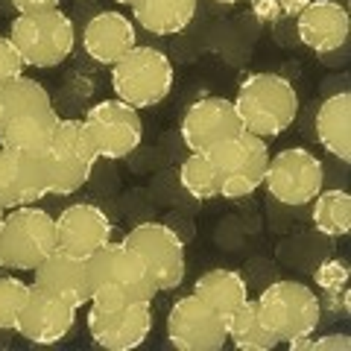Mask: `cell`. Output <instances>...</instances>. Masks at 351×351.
<instances>
[{"instance_id": "cell-1", "label": "cell", "mask_w": 351, "mask_h": 351, "mask_svg": "<svg viewBox=\"0 0 351 351\" xmlns=\"http://www.w3.org/2000/svg\"><path fill=\"white\" fill-rule=\"evenodd\" d=\"M88 287L91 304L123 307L138 302H156L158 284L144 258L126 240H108L94 255H88Z\"/></svg>"}, {"instance_id": "cell-2", "label": "cell", "mask_w": 351, "mask_h": 351, "mask_svg": "<svg viewBox=\"0 0 351 351\" xmlns=\"http://www.w3.org/2000/svg\"><path fill=\"white\" fill-rule=\"evenodd\" d=\"M234 112L246 132L263 141L284 135L299 117V91L281 73L255 71L240 80L232 97Z\"/></svg>"}, {"instance_id": "cell-3", "label": "cell", "mask_w": 351, "mask_h": 351, "mask_svg": "<svg viewBox=\"0 0 351 351\" xmlns=\"http://www.w3.org/2000/svg\"><path fill=\"white\" fill-rule=\"evenodd\" d=\"M56 249V217L38 205H18L0 217V267L32 272Z\"/></svg>"}, {"instance_id": "cell-4", "label": "cell", "mask_w": 351, "mask_h": 351, "mask_svg": "<svg viewBox=\"0 0 351 351\" xmlns=\"http://www.w3.org/2000/svg\"><path fill=\"white\" fill-rule=\"evenodd\" d=\"M6 38L15 44L24 68L47 71L71 59L76 47V27L62 9L36 15H15Z\"/></svg>"}, {"instance_id": "cell-5", "label": "cell", "mask_w": 351, "mask_h": 351, "mask_svg": "<svg viewBox=\"0 0 351 351\" xmlns=\"http://www.w3.org/2000/svg\"><path fill=\"white\" fill-rule=\"evenodd\" d=\"M176 80V68L167 53L158 47H141L135 44L120 62L112 64V91L117 100L144 112L156 108L170 97Z\"/></svg>"}, {"instance_id": "cell-6", "label": "cell", "mask_w": 351, "mask_h": 351, "mask_svg": "<svg viewBox=\"0 0 351 351\" xmlns=\"http://www.w3.org/2000/svg\"><path fill=\"white\" fill-rule=\"evenodd\" d=\"M97 161H100V152H97L85 120L59 117L53 141L44 152V164H47L50 176V196H71L82 191L91 179Z\"/></svg>"}, {"instance_id": "cell-7", "label": "cell", "mask_w": 351, "mask_h": 351, "mask_svg": "<svg viewBox=\"0 0 351 351\" xmlns=\"http://www.w3.org/2000/svg\"><path fill=\"white\" fill-rule=\"evenodd\" d=\"M255 302L263 325L278 337V343L313 337V331L322 322V299L304 281H272L261 290Z\"/></svg>"}, {"instance_id": "cell-8", "label": "cell", "mask_w": 351, "mask_h": 351, "mask_svg": "<svg viewBox=\"0 0 351 351\" xmlns=\"http://www.w3.org/2000/svg\"><path fill=\"white\" fill-rule=\"evenodd\" d=\"M217 173V193L223 199H243L263 188V173L269 164V144L252 132L226 138L205 152Z\"/></svg>"}, {"instance_id": "cell-9", "label": "cell", "mask_w": 351, "mask_h": 351, "mask_svg": "<svg viewBox=\"0 0 351 351\" xmlns=\"http://www.w3.org/2000/svg\"><path fill=\"white\" fill-rule=\"evenodd\" d=\"M263 188L281 205H311L313 196L325 188V167L319 156L307 147H284L269 156Z\"/></svg>"}, {"instance_id": "cell-10", "label": "cell", "mask_w": 351, "mask_h": 351, "mask_svg": "<svg viewBox=\"0 0 351 351\" xmlns=\"http://www.w3.org/2000/svg\"><path fill=\"white\" fill-rule=\"evenodd\" d=\"M123 240L144 258L152 278L158 284V293L182 287L184 276H188V252H184V240L173 226L147 219V223L132 226Z\"/></svg>"}, {"instance_id": "cell-11", "label": "cell", "mask_w": 351, "mask_h": 351, "mask_svg": "<svg viewBox=\"0 0 351 351\" xmlns=\"http://www.w3.org/2000/svg\"><path fill=\"white\" fill-rule=\"evenodd\" d=\"M82 120L97 144L100 161L103 158L106 161L129 158L132 152L141 147V141H144V120H141V112L132 108L129 103L117 100V97L94 103Z\"/></svg>"}, {"instance_id": "cell-12", "label": "cell", "mask_w": 351, "mask_h": 351, "mask_svg": "<svg viewBox=\"0 0 351 351\" xmlns=\"http://www.w3.org/2000/svg\"><path fill=\"white\" fill-rule=\"evenodd\" d=\"M164 328L170 346L179 351H219L228 343L226 319L193 293L170 304Z\"/></svg>"}, {"instance_id": "cell-13", "label": "cell", "mask_w": 351, "mask_h": 351, "mask_svg": "<svg viewBox=\"0 0 351 351\" xmlns=\"http://www.w3.org/2000/svg\"><path fill=\"white\" fill-rule=\"evenodd\" d=\"M88 337L106 351H129L147 343L152 331V304H123V307H97L88 304L85 313Z\"/></svg>"}, {"instance_id": "cell-14", "label": "cell", "mask_w": 351, "mask_h": 351, "mask_svg": "<svg viewBox=\"0 0 351 351\" xmlns=\"http://www.w3.org/2000/svg\"><path fill=\"white\" fill-rule=\"evenodd\" d=\"M243 132V123L228 97H199L182 114L179 135L191 152H208L214 144Z\"/></svg>"}, {"instance_id": "cell-15", "label": "cell", "mask_w": 351, "mask_h": 351, "mask_svg": "<svg viewBox=\"0 0 351 351\" xmlns=\"http://www.w3.org/2000/svg\"><path fill=\"white\" fill-rule=\"evenodd\" d=\"M76 307L44 293L29 284V295L18 313L15 334L24 337L32 346H56L76 328Z\"/></svg>"}, {"instance_id": "cell-16", "label": "cell", "mask_w": 351, "mask_h": 351, "mask_svg": "<svg viewBox=\"0 0 351 351\" xmlns=\"http://www.w3.org/2000/svg\"><path fill=\"white\" fill-rule=\"evenodd\" d=\"M50 196V176L44 156H27L0 147V208L38 205Z\"/></svg>"}, {"instance_id": "cell-17", "label": "cell", "mask_w": 351, "mask_h": 351, "mask_svg": "<svg viewBox=\"0 0 351 351\" xmlns=\"http://www.w3.org/2000/svg\"><path fill=\"white\" fill-rule=\"evenodd\" d=\"M295 36L316 56L337 53L339 47H346L351 36L348 6L339 3V0H311L295 15Z\"/></svg>"}, {"instance_id": "cell-18", "label": "cell", "mask_w": 351, "mask_h": 351, "mask_svg": "<svg viewBox=\"0 0 351 351\" xmlns=\"http://www.w3.org/2000/svg\"><path fill=\"white\" fill-rule=\"evenodd\" d=\"M112 240V219L94 202H73L56 217V246L88 258Z\"/></svg>"}, {"instance_id": "cell-19", "label": "cell", "mask_w": 351, "mask_h": 351, "mask_svg": "<svg viewBox=\"0 0 351 351\" xmlns=\"http://www.w3.org/2000/svg\"><path fill=\"white\" fill-rule=\"evenodd\" d=\"M32 287L56 295V299L73 304L76 311L91 304V287H88V258L71 255L64 249H53L36 269Z\"/></svg>"}, {"instance_id": "cell-20", "label": "cell", "mask_w": 351, "mask_h": 351, "mask_svg": "<svg viewBox=\"0 0 351 351\" xmlns=\"http://www.w3.org/2000/svg\"><path fill=\"white\" fill-rule=\"evenodd\" d=\"M135 44H138L135 21L123 12H117V9L97 12L82 29V50L97 64H103V68H112Z\"/></svg>"}, {"instance_id": "cell-21", "label": "cell", "mask_w": 351, "mask_h": 351, "mask_svg": "<svg viewBox=\"0 0 351 351\" xmlns=\"http://www.w3.org/2000/svg\"><path fill=\"white\" fill-rule=\"evenodd\" d=\"M56 123L59 112L53 106L32 108V112L18 114L0 126V147L27 152V156H44L53 141V132H56Z\"/></svg>"}, {"instance_id": "cell-22", "label": "cell", "mask_w": 351, "mask_h": 351, "mask_svg": "<svg viewBox=\"0 0 351 351\" xmlns=\"http://www.w3.org/2000/svg\"><path fill=\"white\" fill-rule=\"evenodd\" d=\"M316 141L343 164L351 161V94L339 91L325 97L313 117Z\"/></svg>"}, {"instance_id": "cell-23", "label": "cell", "mask_w": 351, "mask_h": 351, "mask_svg": "<svg viewBox=\"0 0 351 351\" xmlns=\"http://www.w3.org/2000/svg\"><path fill=\"white\" fill-rule=\"evenodd\" d=\"M193 295H199L211 311H217L228 322L240 307L246 304L249 284L237 269L214 267V269H205L202 276L193 281Z\"/></svg>"}, {"instance_id": "cell-24", "label": "cell", "mask_w": 351, "mask_h": 351, "mask_svg": "<svg viewBox=\"0 0 351 351\" xmlns=\"http://www.w3.org/2000/svg\"><path fill=\"white\" fill-rule=\"evenodd\" d=\"M129 18L152 36H176L193 24L196 0H132Z\"/></svg>"}, {"instance_id": "cell-25", "label": "cell", "mask_w": 351, "mask_h": 351, "mask_svg": "<svg viewBox=\"0 0 351 351\" xmlns=\"http://www.w3.org/2000/svg\"><path fill=\"white\" fill-rule=\"evenodd\" d=\"M311 223L325 237H346L351 232V196L343 188H322L311 202Z\"/></svg>"}, {"instance_id": "cell-26", "label": "cell", "mask_w": 351, "mask_h": 351, "mask_svg": "<svg viewBox=\"0 0 351 351\" xmlns=\"http://www.w3.org/2000/svg\"><path fill=\"white\" fill-rule=\"evenodd\" d=\"M226 331H228V343H234L237 348H243V351H269V348L281 346L278 337L263 325L258 302L252 299V295L246 299V304L232 316V319L226 322Z\"/></svg>"}, {"instance_id": "cell-27", "label": "cell", "mask_w": 351, "mask_h": 351, "mask_svg": "<svg viewBox=\"0 0 351 351\" xmlns=\"http://www.w3.org/2000/svg\"><path fill=\"white\" fill-rule=\"evenodd\" d=\"M44 106H53L47 88L36 80H29V76H15V80L0 85V126L9 123L18 114L32 112V108H44Z\"/></svg>"}, {"instance_id": "cell-28", "label": "cell", "mask_w": 351, "mask_h": 351, "mask_svg": "<svg viewBox=\"0 0 351 351\" xmlns=\"http://www.w3.org/2000/svg\"><path fill=\"white\" fill-rule=\"evenodd\" d=\"M179 182H182L184 193L199 202L219 196L217 193V173L205 152H191V156L184 158V164L179 167Z\"/></svg>"}, {"instance_id": "cell-29", "label": "cell", "mask_w": 351, "mask_h": 351, "mask_svg": "<svg viewBox=\"0 0 351 351\" xmlns=\"http://www.w3.org/2000/svg\"><path fill=\"white\" fill-rule=\"evenodd\" d=\"M29 295V281L0 276V331H15L18 313Z\"/></svg>"}, {"instance_id": "cell-30", "label": "cell", "mask_w": 351, "mask_h": 351, "mask_svg": "<svg viewBox=\"0 0 351 351\" xmlns=\"http://www.w3.org/2000/svg\"><path fill=\"white\" fill-rule=\"evenodd\" d=\"M348 276H351L348 263L339 258H328L325 263H319V267L313 269L316 290H322V293H334V290L348 287Z\"/></svg>"}, {"instance_id": "cell-31", "label": "cell", "mask_w": 351, "mask_h": 351, "mask_svg": "<svg viewBox=\"0 0 351 351\" xmlns=\"http://www.w3.org/2000/svg\"><path fill=\"white\" fill-rule=\"evenodd\" d=\"M24 62H21L15 44L9 41L6 36H0V85L15 80V76H24Z\"/></svg>"}, {"instance_id": "cell-32", "label": "cell", "mask_w": 351, "mask_h": 351, "mask_svg": "<svg viewBox=\"0 0 351 351\" xmlns=\"http://www.w3.org/2000/svg\"><path fill=\"white\" fill-rule=\"evenodd\" d=\"M18 15H36L50 12V9H62V0H9Z\"/></svg>"}, {"instance_id": "cell-33", "label": "cell", "mask_w": 351, "mask_h": 351, "mask_svg": "<svg viewBox=\"0 0 351 351\" xmlns=\"http://www.w3.org/2000/svg\"><path fill=\"white\" fill-rule=\"evenodd\" d=\"M351 346V339L348 334H325V337H311V351H328V348H334V351H346Z\"/></svg>"}, {"instance_id": "cell-34", "label": "cell", "mask_w": 351, "mask_h": 351, "mask_svg": "<svg viewBox=\"0 0 351 351\" xmlns=\"http://www.w3.org/2000/svg\"><path fill=\"white\" fill-rule=\"evenodd\" d=\"M255 15L261 21H276V18H281L278 0H255Z\"/></svg>"}, {"instance_id": "cell-35", "label": "cell", "mask_w": 351, "mask_h": 351, "mask_svg": "<svg viewBox=\"0 0 351 351\" xmlns=\"http://www.w3.org/2000/svg\"><path fill=\"white\" fill-rule=\"evenodd\" d=\"M307 3H311V0H278L281 15H287V18H295V15H299Z\"/></svg>"}, {"instance_id": "cell-36", "label": "cell", "mask_w": 351, "mask_h": 351, "mask_svg": "<svg viewBox=\"0 0 351 351\" xmlns=\"http://www.w3.org/2000/svg\"><path fill=\"white\" fill-rule=\"evenodd\" d=\"M217 3H228V6H232V3H240V0H217Z\"/></svg>"}, {"instance_id": "cell-37", "label": "cell", "mask_w": 351, "mask_h": 351, "mask_svg": "<svg viewBox=\"0 0 351 351\" xmlns=\"http://www.w3.org/2000/svg\"><path fill=\"white\" fill-rule=\"evenodd\" d=\"M114 3H123V6H129V3H132V0H114Z\"/></svg>"}, {"instance_id": "cell-38", "label": "cell", "mask_w": 351, "mask_h": 351, "mask_svg": "<svg viewBox=\"0 0 351 351\" xmlns=\"http://www.w3.org/2000/svg\"><path fill=\"white\" fill-rule=\"evenodd\" d=\"M0 217H3V208H0Z\"/></svg>"}]
</instances>
